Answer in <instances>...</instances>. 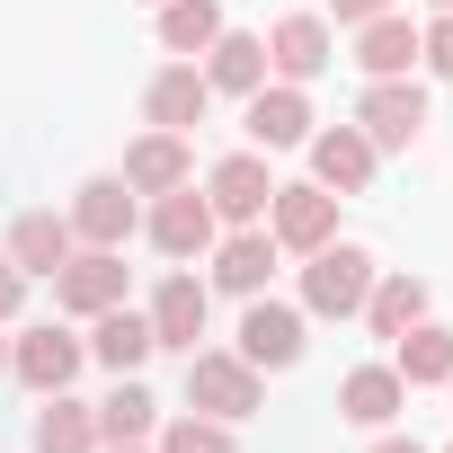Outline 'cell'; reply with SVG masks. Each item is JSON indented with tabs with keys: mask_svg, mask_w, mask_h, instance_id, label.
I'll list each match as a JSON object with an SVG mask.
<instances>
[{
	"mask_svg": "<svg viewBox=\"0 0 453 453\" xmlns=\"http://www.w3.org/2000/svg\"><path fill=\"white\" fill-rule=\"evenodd\" d=\"M356 72H365V81H409V72H418V27H409L400 10L365 19V27H356Z\"/></svg>",
	"mask_w": 453,
	"mask_h": 453,
	"instance_id": "cell-20",
	"label": "cell"
},
{
	"mask_svg": "<svg viewBox=\"0 0 453 453\" xmlns=\"http://www.w3.org/2000/svg\"><path fill=\"white\" fill-rule=\"evenodd\" d=\"M27 453H98V409L72 400V391H45V409L27 426Z\"/></svg>",
	"mask_w": 453,
	"mask_h": 453,
	"instance_id": "cell-24",
	"label": "cell"
},
{
	"mask_svg": "<svg viewBox=\"0 0 453 453\" xmlns=\"http://www.w3.org/2000/svg\"><path fill=\"white\" fill-rule=\"evenodd\" d=\"M89 409H98V444H142V435H151V418H160V400H151L134 373H116V391H107V400H89Z\"/></svg>",
	"mask_w": 453,
	"mask_h": 453,
	"instance_id": "cell-26",
	"label": "cell"
},
{
	"mask_svg": "<svg viewBox=\"0 0 453 453\" xmlns=\"http://www.w3.org/2000/svg\"><path fill=\"white\" fill-rule=\"evenodd\" d=\"M241 356H250L258 373H285V365H303V303L250 294V311H241Z\"/></svg>",
	"mask_w": 453,
	"mask_h": 453,
	"instance_id": "cell-10",
	"label": "cell"
},
{
	"mask_svg": "<svg viewBox=\"0 0 453 453\" xmlns=\"http://www.w3.org/2000/svg\"><path fill=\"white\" fill-rule=\"evenodd\" d=\"M382 10H391V0H329V19H338V27H365V19H382Z\"/></svg>",
	"mask_w": 453,
	"mask_h": 453,
	"instance_id": "cell-31",
	"label": "cell"
},
{
	"mask_svg": "<svg viewBox=\"0 0 453 453\" xmlns=\"http://www.w3.org/2000/svg\"><path fill=\"white\" fill-rule=\"evenodd\" d=\"M72 250H81V241H72V213H45V204H36V213L10 222V267H19V276H54Z\"/></svg>",
	"mask_w": 453,
	"mask_h": 453,
	"instance_id": "cell-21",
	"label": "cell"
},
{
	"mask_svg": "<svg viewBox=\"0 0 453 453\" xmlns=\"http://www.w3.org/2000/svg\"><path fill=\"white\" fill-rule=\"evenodd\" d=\"M72 241L81 250H125L134 241V187L125 178H81L72 187Z\"/></svg>",
	"mask_w": 453,
	"mask_h": 453,
	"instance_id": "cell-11",
	"label": "cell"
},
{
	"mask_svg": "<svg viewBox=\"0 0 453 453\" xmlns=\"http://www.w3.org/2000/svg\"><path fill=\"white\" fill-rule=\"evenodd\" d=\"M213 36H222V0H160V45H169V54L196 63Z\"/></svg>",
	"mask_w": 453,
	"mask_h": 453,
	"instance_id": "cell-27",
	"label": "cell"
},
{
	"mask_svg": "<svg viewBox=\"0 0 453 453\" xmlns=\"http://www.w3.org/2000/svg\"><path fill=\"white\" fill-rule=\"evenodd\" d=\"M258 81H267V36L222 27V36L204 45V89H213V98H250Z\"/></svg>",
	"mask_w": 453,
	"mask_h": 453,
	"instance_id": "cell-19",
	"label": "cell"
},
{
	"mask_svg": "<svg viewBox=\"0 0 453 453\" xmlns=\"http://www.w3.org/2000/svg\"><path fill=\"white\" fill-rule=\"evenodd\" d=\"M373 169H382V151L365 142V125H329V134H311V178H320L329 196H365Z\"/></svg>",
	"mask_w": 453,
	"mask_h": 453,
	"instance_id": "cell-15",
	"label": "cell"
},
{
	"mask_svg": "<svg viewBox=\"0 0 453 453\" xmlns=\"http://www.w3.org/2000/svg\"><path fill=\"white\" fill-rule=\"evenodd\" d=\"M356 125H365L373 151H409V142L426 134V89H418V81H365Z\"/></svg>",
	"mask_w": 453,
	"mask_h": 453,
	"instance_id": "cell-7",
	"label": "cell"
},
{
	"mask_svg": "<svg viewBox=\"0 0 453 453\" xmlns=\"http://www.w3.org/2000/svg\"><path fill=\"white\" fill-rule=\"evenodd\" d=\"M267 196H276V178H267V151H222L213 160V178H204V204H213V222H267Z\"/></svg>",
	"mask_w": 453,
	"mask_h": 453,
	"instance_id": "cell-8",
	"label": "cell"
},
{
	"mask_svg": "<svg viewBox=\"0 0 453 453\" xmlns=\"http://www.w3.org/2000/svg\"><path fill=\"white\" fill-rule=\"evenodd\" d=\"M418 63L435 81H453V10H435V27H418Z\"/></svg>",
	"mask_w": 453,
	"mask_h": 453,
	"instance_id": "cell-29",
	"label": "cell"
},
{
	"mask_svg": "<svg viewBox=\"0 0 453 453\" xmlns=\"http://www.w3.org/2000/svg\"><path fill=\"white\" fill-rule=\"evenodd\" d=\"M116 178H125L134 196H169V187H187V178H196V151H187V134H160V125H151V134L125 151V169H116Z\"/></svg>",
	"mask_w": 453,
	"mask_h": 453,
	"instance_id": "cell-17",
	"label": "cell"
},
{
	"mask_svg": "<svg viewBox=\"0 0 453 453\" xmlns=\"http://www.w3.org/2000/svg\"><path fill=\"white\" fill-rule=\"evenodd\" d=\"M19 303H27V276L10 267V250H0V320H19Z\"/></svg>",
	"mask_w": 453,
	"mask_h": 453,
	"instance_id": "cell-30",
	"label": "cell"
},
{
	"mask_svg": "<svg viewBox=\"0 0 453 453\" xmlns=\"http://www.w3.org/2000/svg\"><path fill=\"white\" fill-rule=\"evenodd\" d=\"M444 391H453V382H444Z\"/></svg>",
	"mask_w": 453,
	"mask_h": 453,
	"instance_id": "cell-38",
	"label": "cell"
},
{
	"mask_svg": "<svg viewBox=\"0 0 453 453\" xmlns=\"http://www.w3.org/2000/svg\"><path fill=\"white\" fill-rule=\"evenodd\" d=\"M98 453H142V444H98Z\"/></svg>",
	"mask_w": 453,
	"mask_h": 453,
	"instance_id": "cell-33",
	"label": "cell"
},
{
	"mask_svg": "<svg viewBox=\"0 0 453 453\" xmlns=\"http://www.w3.org/2000/svg\"><path fill=\"white\" fill-rule=\"evenodd\" d=\"M204 107H213V89H204V72H196V63H160V72L142 81V116H151L160 134H196V125H204Z\"/></svg>",
	"mask_w": 453,
	"mask_h": 453,
	"instance_id": "cell-14",
	"label": "cell"
},
{
	"mask_svg": "<svg viewBox=\"0 0 453 453\" xmlns=\"http://www.w3.org/2000/svg\"><path fill=\"white\" fill-rule=\"evenodd\" d=\"M329 63H338V36H329V19H320V10H294V19H276V27H267V72H276V81L311 89Z\"/></svg>",
	"mask_w": 453,
	"mask_h": 453,
	"instance_id": "cell-6",
	"label": "cell"
},
{
	"mask_svg": "<svg viewBox=\"0 0 453 453\" xmlns=\"http://www.w3.org/2000/svg\"><path fill=\"white\" fill-rule=\"evenodd\" d=\"M54 303H63L72 320L116 311V303H125V258H116V250H72V258L54 267Z\"/></svg>",
	"mask_w": 453,
	"mask_h": 453,
	"instance_id": "cell-9",
	"label": "cell"
},
{
	"mask_svg": "<svg viewBox=\"0 0 453 453\" xmlns=\"http://www.w3.org/2000/svg\"><path fill=\"white\" fill-rule=\"evenodd\" d=\"M373 338H400L409 320H426V285L400 267V276H373V294H365V311H356Z\"/></svg>",
	"mask_w": 453,
	"mask_h": 453,
	"instance_id": "cell-25",
	"label": "cell"
},
{
	"mask_svg": "<svg viewBox=\"0 0 453 453\" xmlns=\"http://www.w3.org/2000/svg\"><path fill=\"white\" fill-rule=\"evenodd\" d=\"M204 311H213V285L204 276H160V294H151V347H178V356H196V338H204Z\"/></svg>",
	"mask_w": 453,
	"mask_h": 453,
	"instance_id": "cell-12",
	"label": "cell"
},
{
	"mask_svg": "<svg viewBox=\"0 0 453 453\" xmlns=\"http://www.w3.org/2000/svg\"><path fill=\"white\" fill-rule=\"evenodd\" d=\"M0 373H10V338H0Z\"/></svg>",
	"mask_w": 453,
	"mask_h": 453,
	"instance_id": "cell-34",
	"label": "cell"
},
{
	"mask_svg": "<svg viewBox=\"0 0 453 453\" xmlns=\"http://www.w3.org/2000/svg\"><path fill=\"white\" fill-rule=\"evenodd\" d=\"M89 356H98L107 373H142L160 347H151V320H142L134 303H116V311H98V320H89Z\"/></svg>",
	"mask_w": 453,
	"mask_h": 453,
	"instance_id": "cell-22",
	"label": "cell"
},
{
	"mask_svg": "<svg viewBox=\"0 0 453 453\" xmlns=\"http://www.w3.org/2000/svg\"><path fill=\"white\" fill-rule=\"evenodd\" d=\"M151 10H160V0H151Z\"/></svg>",
	"mask_w": 453,
	"mask_h": 453,
	"instance_id": "cell-36",
	"label": "cell"
},
{
	"mask_svg": "<svg viewBox=\"0 0 453 453\" xmlns=\"http://www.w3.org/2000/svg\"><path fill=\"white\" fill-rule=\"evenodd\" d=\"M338 204H347V196H329L320 178L276 187V196H267V232H276V250H294V258L329 250V241H338Z\"/></svg>",
	"mask_w": 453,
	"mask_h": 453,
	"instance_id": "cell-4",
	"label": "cell"
},
{
	"mask_svg": "<svg viewBox=\"0 0 453 453\" xmlns=\"http://www.w3.org/2000/svg\"><path fill=\"white\" fill-rule=\"evenodd\" d=\"M151 453H232V426L204 418V409H187V418H169V426H160V444H151Z\"/></svg>",
	"mask_w": 453,
	"mask_h": 453,
	"instance_id": "cell-28",
	"label": "cell"
},
{
	"mask_svg": "<svg viewBox=\"0 0 453 453\" xmlns=\"http://www.w3.org/2000/svg\"><path fill=\"white\" fill-rule=\"evenodd\" d=\"M187 409L241 426V418L267 409V382H258V365H250L241 347H196V356H187Z\"/></svg>",
	"mask_w": 453,
	"mask_h": 453,
	"instance_id": "cell-1",
	"label": "cell"
},
{
	"mask_svg": "<svg viewBox=\"0 0 453 453\" xmlns=\"http://www.w3.org/2000/svg\"><path fill=\"white\" fill-rule=\"evenodd\" d=\"M391 373H400L409 391L453 382V329H444V320H409V329L391 338Z\"/></svg>",
	"mask_w": 453,
	"mask_h": 453,
	"instance_id": "cell-23",
	"label": "cell"
},
{
	"mask_svg": "<svg viewBox=\"0 0 453 453\" xmlns=\"http://www.w3.org/2000/svg\"><path fill=\"white\" fill-rule=\"evenodd\" d=\"M373 250H356V241H329V250H311V267H303V311H320V320H356L365 311V294H373Z\"/></svg>",
	"mask_w": 453,
	"mask_h": 453,
	"instance_id": "cell-2",
	"label": "cell"
},
{
	"mask_svg": "<svg viewBox=\"0 0 453 453\" xmlns=\"http://www.w3.org/2000/svg\"><path fill=\"white\" fill-rule=\"evenodd\" d=\"M444 453H453V444H444Z\"/></svg>",
	"mask_w": 453,
	"mask_h": 453,
	"instance_id": "cell-37",
	"label": "cell"
},
{
	"mask_svg": "<svg viewBox=\"0 0 453 453\" xmlns=\"http://www.w3.org/2000/svg\"><path fill=\"white\" fill-rule=\"evenodd\" d=\"M373 453H426V444H418V435H391V426H382V435H373Z\"/></svg>",
	"mask_w": 453,
	"mask_h": 453,
	"instance_id": "cell-32",
	"label": "cell"
},
{
	"mask_svg": "<svg viewBox=\"0 0 453 453\" xmlns=\"http://www.w3.org/2000/svg\"><path fill=\"white\" fill-rule=\"evenodd\" d=\"M204 258H213V285H222V294H241V303H250V294H267V276H276L285 250H276L267 222H241V232H232V241H213Z\"/></svg>",
	"mask_w": 453,
	"mask_h": 453,
	"instance_id": "cell-13",
	"label": "cell"
},
{
	"mask_svg": "<svg viewBox=\"0 0 453 453\" xmlns=\"http://www.w3.org/2000/svg\"><path fill=\"white\" fill-rule=\"evenodd\" d=\"M142 232H151V250L160 258H178V267H196L213 241H222V222H213V204H204V187L187 178V187H169V196H151V222H142Z\"/></svg>",
	"mask_w": 453,
	"mask_h": 453,
	"instance_id": "cell-3",
	"label": "cell"
},
{
	"mask_svg": "<svg viewBox=\"0 0 453 453\" xmlns=\"http://www.w3.org/2000/svg\"><path fill=\"white\" fill-rule=\"evenodd\" d=\"M81 365H89V338H72V329H54V320H36V329L10 338V373H19L36 400H45V391H72Z\"/></svg>",
	"mask_w": 453,
	"mask_h": 453,
	"instance_id": "cell-5",
	"label": "cell"
},
{
	"mask_svg": "<svg viewBox=\"0 0 453 453\" xmlns=\"http://www.w3.org/2000/svg\"><path fill=\"white\" fill-rule=\"evenodd\" d=\"M250 142H258V151L311 142V98H303L294 81H258V89H250Z\"/></svg>",
	"mask_w": 453,
	"mask_h": 453,
	"instance_id": "cell-16",
	"label": "cell"
},
{
	"mask_svg": "<svg viewBox=\"0 0 453 453\" xmlns=\"http://www.w3.org/2000/svg\"><path fill=\"white\" fill-rule=\"evenodd\" d=\"M435 10H453V0H435Z\"/></svg>",
	"mask_w": 453,
	"mask_h": 453,
	"instance_id": "cell-35",
	"label": "cell"
},
{
	"mask_svg": "<svg viewBox=\"0 0 453 453\" xmlns=\"http://www.w3.org/2000/svg\"><path fill=\"white\" fill-rule=\"evenodd\" d=\"M400 409H409V382H400L391 365H356V373L338 382V418H347V426H373V435H382V426H400Z\"/></svg>",
	"mask_w": 453,
	"mask_h": 453,
	"instance_id": "cell-18",
	"label": "cell"
}]
</instances>
